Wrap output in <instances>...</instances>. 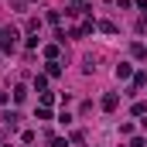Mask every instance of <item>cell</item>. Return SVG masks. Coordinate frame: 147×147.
<instances>
[{
  "instance_id": "ba28073f",
  "label": "cell",
  "mask_w": 147,
  "mask_h": 147,
  "mask_svg": "<svg viewBox=\"0 0 147 147\" xmlns=\"http://www.w3.org/2000/svg\"><path fill=\"white\" fill-rule=\"evenodd\" d=\"M99 31H103V34H116V24H113V21H103Z\"/></svg>"
},
{
  "instance_id": "30bf717a",
  "label": "cell",
  "mask_w": 147,
  "mask_h": 147,
  "mask_svg": "<svg viewBox=\"0 0 147 147\" xmlns=\"http://www.w3.org/2000/svg\"><path fill=\"white\" fill-rule=\"evenodd\" d=\"M45 55H48V58L55 62V58H58V45H48V48H45Z\"/></svg>"
},
{
  "instance_id": "7c38bea8",
  "label": "cell",
  "mask_w": 147,
  "mask_h": 147,
  "mask_svg": "<svg viewBox=\"0 0 147 147\" xmlns=\"http://www.w3.org/2000/svg\"><path fill=\"white\" fill-rule=\"evenodd\" d=\"M51 147H69V140L65 137H51Z\"/></svg>"
},
{
  "instance_id": "4fadbf2b",
  "label": "cell",
  "mask_w": 147,
  "mask_h": 147,
  "mask_svg": "<svg viewBox=\"0 0 147 147\" xmlns=\"http://www.w3.org/2000/svg\"><path fill=\"white\" fill-rule=\"evenodd\" d=\"M137 31H147V14L140 17V21H137Z\"/></svg>"
},
{
  "instance_id": "5bb4252c",
  "label": "cell",
  "mask_w": 147,
  "mask_h": 147,
  "mask_svg": "<svg viewBox=\"0 0 147 147\" xmlns=\"http://www.w3.org/2000/svg\"><path fill=\"white\" fill-rule=\"evenodd\" d=\"M72 3H75V7H82V0H72Z\"/></svg>"
},
{
  "instance_id": "5b68a950",
  "label": "cell",
  "mask_w": 147,
  "mask_h": 147,
  "mask_svg": "<svg viewBox=\"0 0 147 147\" xmlns=\"http://www.w3.org/2000/svg\"><path fill=\"white\" fill-rule=\"evenodd\" d=\"M34 89L38 92H48V79L45 75H34Z\"/></svg>"
},
{
  "instance_id": "6da1fadb",
  "label": "cell",
  "mask_w": 147,
  "mask_h": 147,
  "mask_svg": "<svg viewBox=\"0 0 147 147\" xmlns=\"http://www.w3.org/2000/svg\"><path fill=\"white\" fill-rule=\"evenodd\" d=\"M14 45H17V31L14 28H3L0 31V48L3 51H14Z\"/></svg>"
},
{
  "instance_id": "52a82bcc",
  "label": "cell",
  "mask_w": 147,
  "mask_h": 147,
  "mask_svg": "<svg viewBox=\"0 0 147 147\" xmlns=\"http://www.w3.org/2000/svg\"><path fill=\"white\" fill-rule=\"evenodd\" d=\"M130 51H134V58H147V48H144V45H140V41H137V45H134Z\"/></svg>"
},
{
  "instance_id": "8fae6325",
  "label": "cell",
  "mask_w": 147,
  "mask_h": 147,
  "mask_svg": "<svg viewBox=\"0 0 147 147\" xmlns=\"http://www.w3.org/2000/svg\"><path fill=\"white\" fill-rule=\"evenodd\" d=\"M48 75H62V65L58 62H48Z\"/></svg>"
},
{
  "instance_id": "277c9868",
  "label": "cell",
  "mask_w": 147,
  "mask_h": 147,
  "mask_svg": "<svg viewBox=\"0 0 147 147\" xmlns=\"http://www.w3.org/2000/svg\"><path fill=\"white\" fill-rule=\"evenodd\" d=\"M116 79H130V65H127V62L116 65Z\"/></svg>"
},
{
  "instance_id": "7a4b0ae2",
  "label": "cell",
  "mask_w": 147,
  "mask_h": 147,
  "mask_svg": "<svg viewBox=\"0 0 147 147\" xmlns=\"http://www.w3.org/2000/svg\"><path fill=\"white\" fill-rule=\"evenodd\" d=\"M17 123H21V113H17V110H7V113H3V127H10V130H14Z\"/></svg>"
},
{
  "instance_id": "3957f363",
  "label": "cell",
  "mask_w": 147,
  "mask_h": 147,
  "mask_svg": "<svg viewBox=\"0 0 147 147\" xmlns=\"http://www.w3.org/2000/svg\"><path fill=\"white\" fill-rule=\"evenodd\" d=\"M116 106H120V96L116 92H106L103 96V110H116Z\"/></svg>"
},
{
  "instance_id": "8992f818",
  "label": "cell",
  "mask_w": 147,
  "mask_h": 147,
  "mask_svg": "<svg viewBox=\"0 0 147 147\" xmlns=\"http://www.w3.org/2000/svg\"><path fill=\"white\" fill-rule=\"evenodd\" d=\"M24 99H28V89L17 86V89H14V103H24Z\"/></svg>"
},
{
  "instance_id": "9c48e42d",
  "label": "cell",
  "mask_w": 147,
  "mask_h": 147,
  "mask_svg": "<svg viewBox=\"0 0 147 147\" xmlns=\"http://www.w3.org/2000/svg\"><path fill=\"white\" fill-rule=\"evenodd\" d=\"M144 82H147V75H144V72L134 75V89H144Z\"/></svg>"
}]
</instances>
